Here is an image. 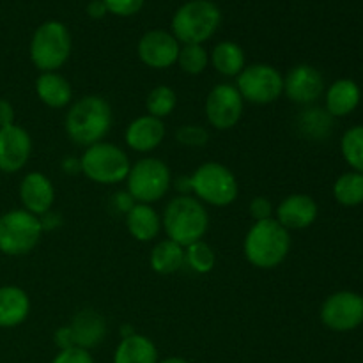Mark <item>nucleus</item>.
<instances>
[{
    "label": "nucleus",
    "instance_id": "1",
    "mask_svg": "<svg viewBox=\"0 0 363 363\" xmlns=\"http://www.w3.org/2000/svg\"><path fill=\"white\" fill-rule=\"evenodd\" d=\"M113 124V112L103 96L87 94L73 101L66 112L64 130L78 147H89L103 142Z\"/></svg>",
    "mask_w": 363,
    "mask_h": 363
},
{
    "label": "nucleus",
    "instance_id": "2",
    "mask_svg": "<svg viewBox=\"0 0 363 363\" xmlns=\"http://www.w3.org/2000/svg\"><path fill=\"white\" fill-rule=\"evenodd\" d=\"M209 211L194 195H176L162 213V230L181 247L204 240L209 230Z\"/></svg>",
    "mask_w": 363,
    "mask_h": 363
},
{
    "label": "nucleus",
    "instance_id": "3",
    "mask_svg": "<svg viewBox=\"0 0 363 363\" xmlns=\"http://www.w3.org/2000/svg\"><path fill=\"white\" fill-rule=\"evenodd\" d=\"M293 240L275 218L254 222L243 240V255L257 269H275L289 255Z\"/></svg>",
    "mask_w": 363,
    "mask_h": 363
},
{
    "label": "nucleus",
    "instance_id": "4",
    "mask_svg": "<svg viewBox=\"0 0 363 363\" xmlns=\"http://www.w3.org/2000/svg\"><path fill=\"white\" fill-rule=\"evenodd\" d=\"M191 195L211 208H227L240 195V183L233 170L220 162H204L191 174Z\"/></svg>",
    "mask_w": 363,
    "mask_h": 363
},
{
    "label": "nucleus",
    "instance_id": "5",
    "mask_svg": "<svg viewBox=\"0 0 363 363\" xmlns=\"http://www.w3.org/2000/svg\"><path fill=\"white\" fill-rule=\"evenodd\" d=\"M80 167L82 174L92 183L113 186L126 181L131 162L123 147L103 140L84 149L80 156Z\"/></svg>",
    "mask_w": 363,
    "mask_h": 363
},
{
    "label": "nucleus",
    "instance_id": "6",
    "mask_svg": "<svg viewBox=\"0 0 363 363\" xmlns=\"http://www.w3.org/2000/svg\"><path fill=\"white\" fill-rule=\"evenodd\" d=\"M222 13L209 0H190L176 11L172 34L183 45H202L218 30Z\"/></svg>",
    "mask_w": 363,
    "mask_h": 363
},
{
    "label": "nucleus",
    "instance_id": "7",
    "mask_svg": "<svg viewBox=\"0 0 363 363\" xmlns=\"http://www.w3.org/2000/svg\"><path fill=\"white\" fill-rule=\"evenodd\" d=\"M172 179L170 167L163 160L156 156H142L137 162L131 163L124 183L135 202L152 206L167 197L172 188Z\"/></svg>",
    "mask_w": 363,
    "mask_h": 363
},
{
    "label": "nucleus",
    "instance_id": "8",
    "mask_svg": "<svg viewBox=\"0 0 363 363\" xmlns=\"http://www.w3.org/2000/svg\"><path fill=\"white\" fill-rule=\"evenodd\" d=\"M28 53L39 73L59 71L71 55V34L66 25L57 20L39 25L30 39Z\"/></svg>",
    "mask_w": 363,
    "mask_h": 363
},
{
    "label": "nucleus",
    "instance_id": "9",
    "mask_svg": "<svg viewBox=\"0 0 363 363\" xmlns=\"http://www.w3.org/2000/svg\"><path fill=\"white\" fill-rule=\"evenodd\" d=\"M39 216L23 208L9 209L0 215V254L7 257H23L30 254L43 238Z\"/></svg>",
    "mask_w": 363,
    "mask_h": 363
},
{
    "label": "nucleus",
    "instance_id": "10",
    "mask_svg": "<svg viewBox=\"0 0 363 363\" xmlns=\"http://www.w3.org/2000/svg\"><path fill=\"white\" fill-rule=\"evenodd\" d=\"M234 85L243 101L250 105H272L284 96V74L272 64L257 62L245 66Z\"/></svg>",
    "mask_w": 363,
    "mask_h": 363
},
{
    "label": "nucleus",
    "instance_id": "11",
    "mask_svg": "<svg viewBox=\"0 0 363 363\" xmlns=\"http://www.w3.org/2000/svg\"><path fill=\"white\" fill-rule=\"evenodd\" d=\"M319 318L332 332H353L363 325V296L354 291H335L323 301Z\"/></svg>",
    "mask_w": 363,
    "mask_h": 363
},
{
    "label": "nucleus",
    "instance_id": "12",
    "mask_svg": "<svg viewBox=\"0 0 363 363\" xmlns=\"http://www.w3.org/2000/svg\"><path fill=\"white\" fill-rule=\"evenodd\" d=\"M245 112V101L234 84H216L204 101L206 121L213 130L227 131L240 124Z\"/></svg>",
    "mask_w": 363,
    "mask_h": 363
},
{
    "label": "nucleus",
    "instance_id": "13",
    "mask_svg": "<svg viewBox=\"0 0 363 363\" xmlns=\"http://www.w3.org/2000/svg\"><path fill=\"white\" fill-rule=\"evenodd\" d=\"M325 77L311 64H298L284 77V94L296 105H315L325 94Z\"/></svg>",
    "mask_w": 363,
    "mask_h": 363
},
{
    "label": "nucleus",
    "instance_id": "14",
    "mask_svg": "<svg viewBox=\"0 0 363 363\" xmlns=\"http://www.w3.org/2000/svg\"><path fill=\"white\" fill-rule=\"evenodd\" d=\"M181 43L170 32L156 28L145 32L137 46L138 59L151 69H169L177 64Z\"/></svg>",
    "mask_w": 363,
    "mask_h": 363
},
{
    "label": "nucleus",
    "instance_id": "15",
    "mask_svg": "<svg viewBox=\"0 0 363 363\" xmlns=\"http://www.w3.org/2000/svg\"><path fill=\"white\" fill-rule=\"evenodd\" d=\"M32 137L20 124L0 128V172L18 174L32 156Z\"/></svg>",
    "mask_w": 363,
    "mask_h": 363
},
{
    "label": "nucleus",
    "instance_id": "16",
    "mask_svg": "<svg viewBox=\"0 0 363 363\" xmlns=\"http://www.w3.org/2000/svg\"><path fill=\"white\" fill-rule=\"evenodd\" d=\"M319 216V206L315 199L308 194H291L284 197L275 208L273 218L287 229L293 230L308 229L315 223Z\"/></svg>",
    "mask_w": 363,
    "mask_h": 363
},
{
    "label": "nucleus",
    "instance_id": "17",
    "mask_svg": "<svg viewBox=\"0 0 363 363\" xmlns=\"http://www.w3.org/2000/svg\"><path fill=\"white\" fill-rule=\"evenodd\" d=\"M18 197H20L21 208L25 211L41 216L50 209H53L55 186L46 174L32 170L21 177L20 186H18Z\"/></svg>",
    "mask_w": 363,
    "mask_h": 363
},
{
    "label": "nucleus",
    "instance_id": "18",
    "mask_svg": "<svg viewBox=\"0 0 363 363\" xmlns=\"http://www.w3.org/2000/svg\"><path fill=\"white\" fill-rule=\"evenodd\" d=\"M167 137V126L162 119L144 113L131 121L124 130V142L138 155H149L163 144Z\"/></svg>",
    "mask_w": 363,
    "mask_h": 363
},
{
    "label": "nucleus",
    "instance_id": "19",
    "mask_svg": "<svg viewBox=\"0 0 363 363\" xmlns=\"http://www.w3.org/2000/svg\"><path fill=\"white\" fill-rule=\"evenodd\" d=\"M69 328L73 333L74 346L91 351L105 342L106 333H108V323H106L105 315L99 314L94 308H82L73 315Z\"/></svg>",
    "mask_w": 363,
    "mask_h": 363
},
{
    "label": "nucleus",
    "instance_id": "20",
    "mask_svg": "<svg viewBox=\"0 0 363 363\" xmlns=\"http://www.w3.org/2000/svg\"><path fill=\"white\" fill-rule=\"evenodd\" d=\"M325 110L333 117H347L358 108L362 101V89L353 78H339L325 89Z\"/></svg>",
    "mask_w": 363,
    "mask_h": 363
},
{
    "label": "nucleus",
    "instance_id": "21",
    "mask_svg": "<svg viewBox=\"0 0 363 363\" xmlns=\"http://www.w3.org/2000/svg\"><path fill=\"white\" fill-rule=\"evenodd\" d=\"M30 296L18 286L0 287V328L13 330L23 325L30 315Z\"/></svg>",
    "mask_w": 363,
    "mask_h": 363
},
{
    "label": "nucleus",
    "instance_id": "22",
    "mask_svg": "<svg viewBox=\"0 0 363 363\" xmlns=\"http://www.w3.org/2000/svg\"><path fill=\"white\" fill-rule=\"evenodd\" d=\"M35 96L45 106L53 110L67 108L73 103V87L69 80L59 73V71H50V73H39L35 78Z\"/></svg>",
    "mask_w": 363,
    "mask_h": 363
},
{
    "label": "nucleus",
    "instance_id": "23",
    "mask_svg": "<svg viewBox=\"0 0 363 363\" xmlns=\"http://www.w3.org/2000/svg\"><path fill=\"white\" fill-rule=\"evenodd\" d=\"M124 223L133 240L149 243L162 233V215L151 204H137L124 216Z\"/></svg>",
    "mask_w": 363,
    "mask_h": 363
},
{
    "label": "nucleus",
    "instance_id": "24",
    "mask_svg": "<svg viewBox=\"0 0 363 363\" xmlns=\"http://www.w3.org/2000/svg\"><path fill=\"white\" fill-rule=\"evenodd\" d=\"M158 347L147 335L135 333V335L121 339L113 351L112 363H158Z\"/></svg>",
    "mask_w": 363,
    "mask_h": 363
},
{
    "label": "nucleus",
    "instance_id": "25",
    "mask_svg": "<svg viewBox=\"0 0 363 363\" xmlns=\"http://www.w3.org/2000/svg\"><path fill=\"white\" fill-rule=\"evenodd\" d=\"M209 64L218 74L225 78H236L247 66V57L243 48L234 41H222L213 48Z\"/></svg>",
    "mask_w": 363,
    "mask_h": 363
},
{
    "label": "nucleus",
    "instance_id": "26",
    "mask_svg": "<svg viewBox=\"0 0 363 363\" xmlns=\"http://www.w3.org/2000/svg\"><path fill=\"white\" fill-rule=\"evenodd\" d=\"M149 264L158 275H174L184 268V247L165 238L152 247Z\"/></svg>",
    "mask_w": 363,
    "mask_h": 363
},
{
    "label": "nucleus",
    "instance_id": "27",
    "mask_svg": "<svg viewBox=\"0 0 363 363\" xmlns=\"http://www.w3.org/2000/svg\"><path fill=\"white\" fill-rule=\"evenodd\" d=\"M298 131L308 140H325L333 130V117L325 106H305L296 117Z\"/></svg>",
    "mask_w": 363,
    "mask_h": 363
},
{
    "label": "nucleus",
    "instance_id": "28",
    "mask_svg": "<svg viewBox=\"0 0 363 363\" xmlns=\"http://www.w3.org/2000/svg\"><path fill=\"white\" fill-rule=\"evenodd\" d=\"M333 199L344 208H357L363 204V174L350 172L340 174L333 183Z\"/></svg>",
    "mask_w": 363,
    "mask_h": 363
},
{
    "label": "nucleus",
    "instance_id": "29",
    "mask_svg": "<svg viewBox=\"0 0 363 363\" xmlns=\"http://www.w3.org/2000/svg\"><path fill=\"white\" fill-rule=\"evenodd\" d=\"M216 254L209 243L204 240L184 247V266L197 275H208L215 269Z\"/></svg>",
    "mask_w": 363,
    "mask_h": 363
},
{
    "label": "nucleus",
    "instance_id": "30",
    "mask_svg": "<svg viewBox=\"0 0 363 363\" xmlns=\"http://www.w3.org/2000/svg\"><path fill=\"white\" fill-rule=\"evenodd\" d=\"M176 108L177 94L169 85H156L149 91L147 98H145V110H147L149 116L156 117V119L163 121L165 117L172 116Z\"/></svg>",
    "mask_w": 363,
    "mask_h": 363
},
{
    "label": "nucleus",
    "instance_id": "31",
    "mask_svg": "<svg viewBox=\"0 0 363 363\" xmlns=\"http://www.w3.org/2000/svg\"><path fill=\"white\" fill-rule=\"evenodd\" d=\"M340 152L351 170L363 174V124L351 126L340 138Z\"/></svg>",
    "mask_w": 363,
    "mask_h": 363
},
{
    "label": "nucleus",
    "instance_id": "32",
    "mask_svg": "<svg viewBox=\"0 0 363 363\" xmlns=\"http://www.w3.org/2000/svg\"><path fill=\"white\" fill-rule=\"evenodd\" d=\"M177 66L190 77H199L209 66V53L202 45H183L177 57Z\"/></svg>",
    "mask_w": 363,
    "mask_h": 363
},
{
    "label": "nucleus",
    "instance_id": "33",
    "mask_svg": "<svg viewBox=\"0 0 363 363\" xmlns=\"http://www.w3.org/2000/svg\"><path fill=\"white\" fill-rule=\"evenodd\" d=\"M176 140L184 147H204L209 142V130L201 124H183L176 130Z\"/></svg>",
    "mask_w": 363,
    "mask_h": 363
},
{
    "label": "nucleus",
    "instance_id": "34",
    "mask_svg": "<svg viewBox=\"0 0 363 363\" xmlns=\"http://www.w3.org/2000/svg\"><path fill=\"white\" fill-rule=\"evenodd\" d=\"M248 213H250L254 222H262V220L273 218V215H275V206H273V202L268 197L257 195L248 204Z\"/></svg>",
    "mask_w": 363,
    "mask_h": 363
},
{
    "label": "nucleus",
    "instance_id": "35",
    "mask_svg": "<svg viewBox=\"0 0 363 363\" xmlns=\"http://www.w3.org/2000/svg\"><path fill=\"white\" fill-rule=\"evenodd\" d=\"M50 363H96V362L91 351L74 346V347H67V350H60Z\"/></svg>",
    "mask_w": 363,
    "mask_h": 363
},
{
    "label": "nucleus",
    "instance_id": "36",
    "mask_svg": "<svg viewBox=\"0 0 363 363\" xmlns=\"http://www.w3.org/2000/svg\"><path fill=\"white\" fill-rule=\"evenodd\" d=\"M106 11L116 16H133L144 6V0H103Z\"/></svg>",
    "mask_w": 363,
    "mask_h": 363
},
{
    "label": "nucleus",
    "instance_id": "37",
    "mask_svg": "<svg viewBox=\"0 0 363 363\" xmlns=\"http://www.w3.org/2000/svg\"><path fill=\"white\" fill-rule=\"evenodd\" d=\"M110 209H112L116 215H121V216H126L128 213L131 211V208H133L137 202H135V199L131 197L130 191L128 190H119L116 191V194L110 197Z\"/></svg>",
    "mask_w": 363,
    "mask_h": 363
},
{
    "label": "nucleus",
    "instance_id": "38",
    "mask_svg": "<svg viewBox=\"0 0 363 363\" xmlns=\"http://www.w3.org/2000/svg\"><path fill=\"white\" fill-rule=\"evenodd\" d=\"M39 222H41L43 233H52V230H57L62 227L64 218L59 211H55V209H50V211H46L45 215L39 216Z\"/></svg>",
    "mask_w": 363,
    "mask_h": 363
},
{
    "label": "nucleus",
    "instance_id": "39",
    "mask_svg": "<svg viewBox=\"0 0 363 363\" xmlns=\"http://www.w3.org/2000/svg\"><path fill=\"white\" fill-rule=\"evenodd\" d=\"M53 344L60 350H67V347H74L73 333H71L69 325H62L53 332Z\"/></svg>",
    "mask_w": 363,
    "mask_h": 363
},
{
    "label": "nucleus",
    "instance_id": "40",
    "mask_svg": "<svg viewBox=\"0 0 363 363\" xmlns=\"http://www.w3.org/2000/svg\"><path fill=\"white\" fill-rule=\"evenodd\" d=\"M14 124V106L9 99L0 98V128Z\"/></svg>",
    "mask_w": 363,
    "mask_h": 363
},
{
    "label": "nucleus",
    "instance_id": "41",
    "mask_svg": "<svg viewBox=\"0 0 363 363\" xmlns=\"http://www.w3.org/2000/svg\"><path fill=\"white\" fill-rule=\"evenodd\" d=\"M60 169H62L64 174L67 176H77V174H82L80 167V156H66V158L60 162Z\"/></svg>",
    "mask_w": 363,
    "mask_h": 363
},
{
    "label": "nucleus",
    "instance_id": "42",
    "mask_svg": "<svg viewBox=\"0 0 363 363\" xmlns=\"http://www.w3.org/2000/svg\"><path fill=\"white\" fill-rule=\"evenodd\" d=\"M172 188L177 195H191V177L177 176L176 179H172Z\"/></svg>",
    "mask_w": 363,
    "mask_h": 363
},
{
    "label": "nucleus",
    "instance_id": "43",
    "mask_svg": "<svg viewBox=\"0 0 363 363\" xmlns=\"http://www.w3.org/2000/svg\"><path fill=\"white\" fill-rule=\"evenodd\" d=\"M106 13H108V11H106V6L103 0H92V2H89L87 14L92 20H101Z\"/></svg>",
    "mask_w": 363,
    "mask_h": 363
},
{
    "label": "nucleus",
    "instance_id": "44",
    "mask_svg": "<svg viewBox=\"0 0 363 363\" xmlns=\"http://www.w3.org/2000/svg\"><path fill=\"white\" fill-rule=\"evenodd\" d=\"M137 333V330H135L133 325H130V323H124V325L119 326V335L121 339H126V337H131Z\"/></svg>",
    "mask_w": 363,
    "mask_h": 363
},
{
    "label": "nucleus",
    "instance_id": "45",
    "mask_svg": "<svg viewBox=\"0 0 363 363\" xmlns=\"http://www.w3.org/2000/svg\"><path fill=\"white\" fill-rule=\"evenodd\" d=\"M158 363H190L186 358H181V357H169V358H163Z\"/></svg>",
    "mask_w": 363,
    "mask_h": 363
}]
</instances>
